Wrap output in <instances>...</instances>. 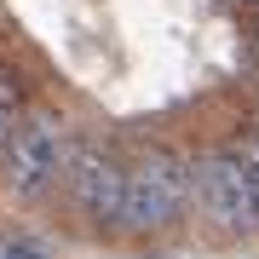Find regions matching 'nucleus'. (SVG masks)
<instances>
[{"label":"nucleus","mask_w":259,"mask_h":259,"mask_svg":"<svg viewBox=\"0 0 259 259\" xmlns=\"http://www.w3.org/2000/svg\"><path fill=\"white\" fill-rule=\"evenodd\" d=\"M242 29H248V52H259V18H253V23H242Z\"/></svg>","instance_id":"8"},{"label":"nucleus","mask_w":259,"mask_h":259,"mask_svg":"<svg viewBox=\"0 0 259 259\" xmlns=\"http://www.w3.org/2000/svg\"><path fill=\"white\" fill-rule=\"evenodd\" d=\"M225 144H231L242 179H248V196H253V207H259V139H248L242 127H231V133H225Z\"/></svg>","instance_id":"5"},{"label":"nucleus","mask_w":259,"mask_h":259,"mask_svg":"<svg viewBox=\"0 0 259 259\" xmlns=\"http://www.w3.org/2000/svg\"><path fill=\"white\" fill-rule=\"evenodd\" d=\"M190 225V156L185 139L150 133L127 150V207H121V242H150L173 236Z\"/></svg>","instance_id":"1"},{"label":"nucleus","mask_w":259,"mask_h":259,"mask_svg":"<svg viewBox=\"0 0 259 259\" xmlns=\"http://www.w3.org/2000/svg\"><path fill=\"white\" fill-rule=\"evenodd\" d=\"M18 121H23V110H0V156H6V144L18 139Z\"/></svg>","instance_id":"7"},{"label":"nucleus","mask_w":259,"mask_h":259,"mask_svg":"<svg viewBox=\"0 0 259 259\" xmlns=\"http://www.w3.org/2000/svg\"><path fill=\"white\" fill-rule=\"evenodd\" d=\"M58 207L81 231L104 242H121V207H127V144L115 133H87L75 127L64 179H58Z\"/></svg>","instance_id":"2"},{"label":"nucleus","mask_w":259,"mask_h":259,"mask_svg":"<svg viewBox=\"0 0 259 259\" xmlns=\"http://www.w3.org/2000/svg\"><path fill=\"white\" fill-rule=\"evenodd\" d=\"M236 127L248 133V139H259V98H248V93L236 98Z\"/></svg>","instance_id":"6"},{"label":"nucleus","mask_w":259,"mask_h":259,"mask_svg":"<svg viewBox=\"0 0 259 259\" xmlns=\"http://www.w3.org/2000/svg\"><path fill=\"white\" fill-rule=\"evenodd\" d=\"M185 156H190V225L225 248L259 242V207L248 196V179H242L231 144L219 133H190Z\"/></svg>","instance_id":"3"},{"label":"nucleus","mask_w":259,"mask_h":259,"mask_svg":"<svg viewBox=\"0 0 259 259\" xmlns=\"http://www.w3.org/2000/svg\"><path fill=\"white\" fill-rule=\"evenodd\" d=\"M75 127L52 104H29L18 121V139L0 156V185L18 207H47L58 202V179H64V156H69Z\"/></svg>","instance_id":"4"}]
</instances>
